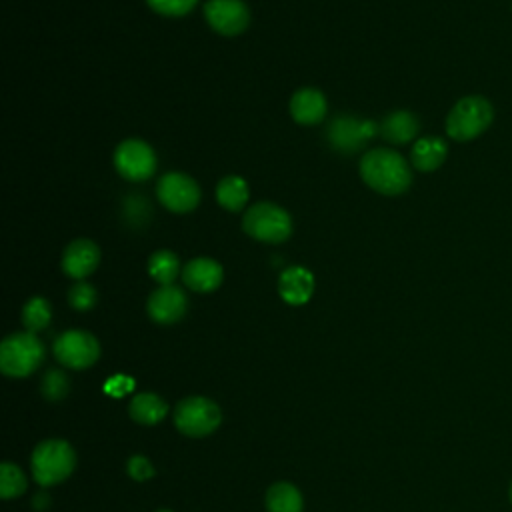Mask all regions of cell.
<instances>
[{
	"mask_svg": "<svg viewBox=\"0 0 512 512\" xmlns=\"http://www.w3.org/2000/svg\"><path fill=\"white\" fill-rule=\"evenodd\" d=\"M52 308L50 302L42 296H32L22 308V324L26 332H40L50 324Z\"/></svg>",
	"mask_w": 512,
	"mask_h": 512,
	"instance_id": "cell-23",
	"label": "cell"
},
{
	"mask_svg": "<svg viewBox=\"0 0 512 512\" xmlns=\"http://www.w3.org/2000/svg\"><path fill=\"white\" fill-rule=\"evenodd\" d=\"M156 512H172V510H156Z\"/></svg>",
	"mask_w": 512,
	"mask_h": 512,
	"instance_id": "cell-29",
	"label": "cell"
},
{
	"mask_svg": "<svg viewBox=\"0 0 512 512\" xmlns=\"http://www.w3.org/2000/svg\"><path fill=\"white\" fill-rule=\"evenodd\" d=\"M304 500L300 490L290 482H276L266 492L268 512H302Z\"/></svg>",
	"mask_w": 512,
	"mask_h": 512,
	"instance_id": "cell-20",
	"label": "cell"
},
{
	"mask_svg": "<svg viewBox=\"0 0 512 512\" xmlns=\"http://www.w3.org/2000/svg\"><path fill=\"white\" fill-rule=\"evenodd\" d=\"M44 360V344L34 332H16L0 344V370L12 378L32 374Z\"/></svg>",
	"mask_w": 512,
	"mask_h": 512,
	"instance_id": "cell-5",
	"label": "cell"
},
{
	"mask_svg": "<svg viewBox=\"0 0 512 512\" xmlns=\"http://www.w3.org/2000/svg\"><path fill=\"white\" fill-rule=\"evenodd\" d=\"M128 412H130L132 420H136L138 424L152 426V424H158L166 416L168 404L158 394L144 392L130 400Z\"/></svg>",
	"mask_w": 512,
	"mask_h": 512,
	"instance_id": "cell-19",
	"label": "cell"
},
{
	"mask_svg": "<svg viewBox=\"0 0 512 512\" xmlns=\"http://www.w3.org/2000/svg\"><path fill=\"white\" fill-rule=\"evenodd\" d=\"M182 280L190 290L200 292V294H208V292H214L222 284L224 270H222V264L218 260L208 258V256H200V258H194V260L184 264Z\"/></svg>",
	"mask_w": 512,
	"mask_h": 512,
	"instance_id": "cell-14",
	"label": "cell"
},
{
	"mask_svg": "<svg viewBox=\"0 0 512 512\" xmlns=\"http://www.w3.org/2000/svg\"><path fill=\"white\" fill-rule=\"evenodd\" d=\"M510 500H512V486H510Z\"/></svg>",
	"mask_w": 512,
	"mask_h": 512,
	"instance_id": "cell-30",
	"label": "cell"
},
{
	"mask_svg": "<svg viewBox=\"0 0 512 512\" xmlns=\"http://www.w3.org/2000/svg\"><path fill=\"white\" fill-rule=\"evenodd\" d=\"M126 470H128V474H130L136 482H144V480H148V478L154 476V466H152L150 460L144 458V456H132V458L128 460V464H126Z\"/></svg>",
	"mask_w": 512,
	"mask_h": 512,
	"instance_id": "cell-28",
	"label": "cell"
},
{
	"mask_svg": "<svg viewBox=\"0 0 512 512\" xmlns=\"http://www.w3.org/2000/svg\"><path fill=\"white\" fill-rule=\"evenodd\" d=\"M278 292L286 304H306L314 292V274L304 266H288L278 278Z\"/></svg>",
	"mask_w": 512,
	"mask_h": 512,
	"instance_id": "cell-16",
	"label": "cell"
},
{
	"mask_svg": "<svg viewBox=\"0 0 512 512\" xmlns=\"http://www.w3.org/2000/svg\"><path fill=\"white\" fill-rule=\"evenodd\" d=\"M242 228L258 242L280 244L292 234V218L282 206L264 200L246 210L242 216Z\"/></svg>",
	"mask_w": 512,
	"mask_h": 512,
	"instance_id": "cell-4",
	"label": "cell"
},
{
	"mask_svg": "<svg viewBox=\"0 0 512 512\" xmlns=\"http://www.w3.org/2000/svg\"><path fill=\"white\" fill-rule=\"evenodd\" d=\"M156 196L166 210L174 214H186L200 204L202 192L192 176L182 172H166L158 180Z\"/></svg>",
	"mask_w": 512,
	"mask_h": 512,
	"instance_id": "cell-8",
	"label": "cell"
},
{
	"mask_svg": "<svg viewBox=\"0 0 512 512\" xmlns=\"http://www.w3.org/2000/svg\"><path fill=\"white\" fill-rule=\"evenodd\" d=\"M494 120V108L484 96L460 98L446 116V134L456 142L478 138Z\"/></svg>",
	"mask_w": 512,
	"mask_h": 512,
	"instance_id": "cell-2",
	"label": "cell"
},
{
	"mask_svg": "<svg viewBox=\"0 0 512 512\" xmlns=\"http://www.w3.org/2000/svg\"><path fill=\"white\" fill-rule=\"evenodd\" d=\"M42 394L46 400L58 402L68 394V378L62 370L50 368L42 378Z\"/></svg>",
	"mask_w": 512,
	"mask_h": 512,
	"instance_id": "cell-25",
	"label": "cell"
},
{
	"mask_svg": "<svg viewBox=\"0 0 512 512\" xmlns=\"http://www.w3.org/2000/svg\"><path fill=\"white\" fill-rule=\"evenodd\" d=\"M96 288L84 280H76V284L68 290V302L74 310L86 312L96 304Z\"/></svg>",
	"mask_w": 512,
	"mask_h": 512,
	"instance_id": "cell-26",
	"label": "cell"
},
{
	"mask_svg": "<svg viewBox=\"0 0 512 512\" xmlns=\"http://www.w3.org/2000/svg\"><path fill=\"white\" fill-rule=\"evenodd\" d=\"M146 4L156 12V14H162V16H184L188 14L196 4L198 0H146Z\"/></svg>",
	"mask_w": 512,
	"mask_h": 512,
	"instance_id": "cell-27",
	"label": "cell"
},
{
	"mask_svg": "<svg viewBox=\"0 0 512 512\" xmlns=\"http://www.w3.org/2000/svg\"><path fill=\"white\" fill-rule=\"evenodd\" d=\"M148 314L158 324H174L182 320L188 308V298L182 288L168 284L156 288L148 298Z\"/></svg>",
	"mask_w": 512,
	"mask_h": 512,
	"instance_id": "cell-12",
	"label": "cell"
},
{
	"mask_svg": "<svg viewBox=\"0 0 512 512\" xmlns=\"http://www.w3.org/2000/svg\"><path fill=\"white\" fill-rule=\"evenodd\" d=\"M328 110L326 96L312 86L298 88L290 98V116L302 126H314L324 120Z\"/></svg>",
	"mask_w": 512,
	"mask_h": 512,
	"instance_id": "cell-15",
	"label": "cell"
},
{
	"mask_svg": "<svg viewBox=\"0 0 512 512\" xmlns=\"http://www.w3.org/2000/svg\"><path fill=\"white\" fill-rule=\"evenodd\" d=\"M32 474L40 486H54L66 480L76 466V452L66 440H44L32 452Z\"/></svg>",
	"mask_w": 512,
	"mask_h": 512,
	"instance_id": "cell-3",
	"label": "cell"
},
{
	"mask_svg": "<svg viewBox=\"0 0 512 512\" xmlns=\"http://www.w3.org/2000/svg\"><path fill=\"white\" fill-rule=\"evenodd\" d=\"M156 152L140 138H126L114 150V168L128 182H144L154 176Z\"/></svg>",
	"mask_w": 512,
	"mask_h": 512,
	"instance_id": "cell-7",
	"label": "cell"
},
{
	"mask_svg": "<svg viewBox=\"0 0 512 512\" xmlns=\"http://www.w3.org/2000/svg\"><path fill=\"white\" fill-rule=\"evenodd\" d=\"M54 356L60 364L84 370L92 366L100 356V344L96 336H92L86 330H66L54 340Z\"/></svg>",
	"mask_w": 512,
	"mask_h": 512,
	"instance_id": "cell-9",
	"label": "cell"
},
{
	"mask_svg": "<svg viewBox=\"0 0 512 512\" xmlns=\"http://www.w3.org/2000/svg\"><path fill=\"white\" fill-rule=\"evenodd\" d=\"M180 272V260L172 250L160 248L156 250L150 258H148V274L160 284V286H168L176 280Z\"/></svg>",
	"mask_w": 512,
	"mask_h": 512,
	"instance_id": "cell-22",
	"label": "cell"
},
{
	"mask_svg": "<svg viewBox=\"0 0 512 512\" xmlns=\"http://www.w3.org/2000/svg\"><path fill=\"white\" fill-rule=\"evenodd\" d=\"M448 154V146L438 136H422L414 142L410 152V162L420 172H434L438 170Z\"/></svg>",
	"mask_w": 512,
	"mask_h": 512,
	"instance_id": "cell-17",
	"label": "cell"
},
{
	"mask_svg": "<svg viewBox=\"0 0 512 512\" xmlns=\"http://www.w3.org/2000/svg\"><path fill=\"white\" fill-rule=\"evenodd\" d=\"M360 176L368 188L384 196H398L412 184L406 158L390 148L368 150L360 160Z\"/></svg>",
	"mask_w": 512,
	"mask_h": 512,
	"instance_id": "cell-1",
	"label": "cell"
},
{
	"mask_svg": "<svg viewBox=\"0 0 512 512\" xmlns=\"http://www.w3.org/2000/svg\"><path fill=\"white\" fill-rule=\"evenodd\" d=\"M248 196V184L240 176H224L216 186L218 204L230 212H240L246 206Z\"/></svg>",
	"mask_w": 512,
	"mask_h": 512,
	"instance_id": "cell-21",
	"label": "cell"
},
{
	"mask_svg": "<svg viewBox=\"0 0 512 512\" xmlns=\"http://www.w3.org/2000/svg\"><path fill=\"white\" fill-rule=\"evenodd\" d=\"M380 132V126L372 120L356 116H338L326 128V138L334 150L340 154H354L364 148V144Z\"/></svg>",
	"mask_w": 512,
	"mask_h": 512,
	"instance_id": "cell-10",
	"label": "cell"
},
{
	"mask_svg": "<svg viewBox=\"0 0 512 512\" xmlns=\"http://www.w3.org/2000/svg\"><path fill=\"white\" fill-rule=\"evenodd\" d=\"M28 482L24 472L12 464V462H2L0 466V494L4 500L10 498H18L20 494H24Z\"/></svg>",
	"mask_w": 512,
	"mask_h": 512,
	"instance_id": "cell-24",
	"label": "cell"
},
{
	"mask_svg": "<svg viewBox=\"0 0 512 512\" xmlns=\"http://www.w3.org/2000/svg\"><path fill=\"white\" fill-rule=\"evenodd\" d=\"M100 264V248L88 238H78L70 242L62 254V270L74 278L84 280Z\"/></svg>",
	"mask_w": 512,
	"mask_h": 512,
	"instance_id": "cell-13",
	"label": "cell"
},
{
	"mask_svg": "<svg viewBox=\"0 0 512 512\" xmlns=\"http://www.w3.org/2000/svg\"><path fill=\"white\" fill-rule=\"evenodd\" d=\"M418 130H420V122L408 110H394L380 124L382 138L392 144H406L414 140Z\"/></svg>",
	"mask_w": 512,
	"mask_h": 512,
	"instance_id": "cell-18",
	"label": "cell"
},
{
	"mask_svg": "<svg viewBox=\"0 0 512 512\" xmlns=\"http://www.w3.org/2000/svg\"><path fill=\"white\" fill-rule=\"evenodd\" d=\"M204 18L222 36H238L250 24V8L244 0H208Z\"/></svg>",
	"mask_w": 512,
	"mask_h": 512,
	"instance_id": "cell-11",
	"label": "cell"
},
{
	"mask_svg": "<svg viewBox=\"0 0 512 512\" xmlns=\"http://www.w3.org/2000/svg\"><path fill=\"white\" fill-rule=\"evenodd\" d=\"M222 422L220 408L204 396H188L176 404L174 426L192 438L212 434Z\"/></svg>",
	"mask_w": 512,
	"mask_h": 512,
	"instance_id": "cell-6",
	"label": "cell"
}]
</instances>
